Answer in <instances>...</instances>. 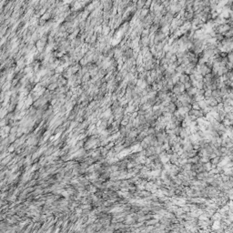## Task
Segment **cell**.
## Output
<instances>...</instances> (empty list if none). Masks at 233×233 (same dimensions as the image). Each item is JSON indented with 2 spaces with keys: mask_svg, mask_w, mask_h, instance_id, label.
Instances as JSON below:
<instances>
[{
  "mask_svg": "<svg viewBox=\"0 0 233 233\" xmlns=\"http://www.w3.org/2000/svg\"><path fill=\"white\" fill-rule=\"evenodd\" d=\"M230 87H233V81H230Z\"/></svg>",
  "mask_w": 233,
  "mask_h": 233,
  "instance_id": "cell-1",
  "label": "cell"
}]
</instances>
